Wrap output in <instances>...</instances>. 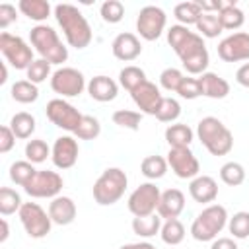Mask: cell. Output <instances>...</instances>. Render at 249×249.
<instances>
[{"mask_svg":"<svg viewBox=\"0 0 249 249\" xmlns=\"http://www.w3.org/2000/svg\"><path fill=\"white\" fill-rule=\"evenodd\" d=\"M167 43L173 49V53L179 56L183 68L193 74V76H200L206 72L210 56H208V49L204 45V39L191 31L185 25H171L167 29Z\"/></svg>","mask_w":249,"mask_h":249,"instance_id":"6da1fadb","label":"cell"},{"mask_svg":"<svg viewBox=\"0 0 249 249\" xmlns=\"http://www.w3.org/2000/svg\"><path fill=\"white\" fill-rule=\"evenodd\" d=\"M54 18L66 37V43L74 49H86L91 39H93V33H91V27L86 19V16L72 4H56L54 6Z\"/></svg>","mask_w":249,"mask_h":249,"instance_id":"7a4b0ae2","label":"cell"},{"mask_svg":"<svg viewBox=\"0 0 249 249\" xmlns=\"http://www.w3.org/2000/svg\"><path fill=\"white\" fill-rule=\"evenodd\" d=\"M29 43L39 53V56L49 64H62L68 60V47H64L58 33L47 23H39L31 27Z\"/></svg>","mask_w":249,"mask_h":249,"instance_id":"3957f363","label":"cell"},{"mask_svg":"<svg viewBox=\"0 0 249 249\" xmlns=\"http://www.w3.org/2000/svg\"><path fill=\"white\" fill-rule=\"evenodd\" d=\"M196 136L200 144L212 156H226L233 148V134L231 130L216 117H204L196 124Z\"/></svg>","mask_w":249,"mask_h":249,"instance_id":"277c9868","label":"cell"},{"mask_svg":"<svg viewBox=\"0 0 249 249\" xmlns=\"http://www.w3.org/2000/svg\"><path fill=\"white\" fill-rule=\"evenodd\" d=\"M126 185H128V177L121 167H107L91 187L93 200L99 206H111L123 198Z\"/></svg>","mask_w":249,"mask_h":249,"instance_id":"5b68a950","label":"cell"},{"mask_svg":"<svg viewBox=\"0 0 249 249\" xmlns=\"http://www.w3.org/2000/svg\"><path fill=\"white\" fill-rule=\"evenodd\" d=\"M228 210L222 204L204 206L191 224V235L196 241H214L218 233L228 226Z\"/></svg>","mask_w":249,"mask_h":249,"instance_id":"8992f818","label":"cell"},{"mask_svg":"<svg viewBox=\"0 0 249 249\" xmlns=\"http://www.w3.org/2000/svg\"><path fill=\"white\" fill-rule=\"evenodd\" d=\"M0 51L6 58V62L10 66H14L16 70H27L31 66L33 58V49L29 47V43L25 39H21L19 35H12L8 31L0 33Z\"/></svg>","mask_w":249,"mask_h":249,"instance_id":"52a82bcc","label":"cell"},{"mask_svg":"<svg viewBox=\"0 0 249 249\" xmlns=\"http://www.w3.org/2000/svg\"><path fill=\"white\" fill-rule=\"evenodd\" d=\"M19 222L25 230V233L33 239H43L51 233V228H53V220L49 216V212H45L41 208V204L37 202H23L19 212Z\"/></svg>","mask_w":249,"mask_h":249,"instance_id":"ba28073f","label":"cell"},{"mask_svg":"<svg viewBox=\"0 0 249 249\" xmlns=\"http://www.w3.org/2000/svg\"><path fill=\"white\" fill-rule=\"evenodd\" d=\"M160 196H161V191L156 183L148 181V183H142L138 185L130 196H128V210L134 218H140V216H150V214H156L158 212V204H160Z\"/></svg>","mask_w":249,"mask_h":249,"instance_id":"9c48e42d","label":"cell"},{"mask_svg":"<svg viewBox=\"0 0 249 249\" xmlns=\"http://www.w3.org/2000/svg\"><path fill=\"white\" fill-rule=\"evenodd\" d=\"M45 115L54 126H58V128H62L66 132H72V134L76 132V128L80 126L82 117H84L72 103H68L62 97L51 99L47 103V107H45Z\"/></svg>","mask_w":249,"mask_h":249,"instance_id":"30bf717a","label":"cell"},{"mask_svg":"<svg viewBox=\"0 0 249 249\" xmlns=\"http://www.w3.org/2000/svg\"><path fill=\"white\" fill-rule=\"evenodd\" d=\"M51 88L54 93H58L62 99L64 97H78L86 88V78L78 68L72 66H62L56 68L51 76Z\"/></svg>","mask_w":249,"mask_h":249,"instance_id":"8fae6325","label":"cell"},{"mask_svg":"<svg viewBox=\"0 0 249 249\" xmlns=\"http://www.w3.org/2000/svg\"><path fill=\"white\" fill-rule=\"evenodd\" d=\"M167 23V16L160 6H144L136 18V31L144 41H156L161 37Z\"/></svg>","mask_w":249,"mask_h":249,"instance_id":"7c38bea8","label":"cell"},{"mask_svg":"<svg viewBox=\"0 0 249 249\" xmlns=\"http://www.w3.org/2000/svg\"><path fill=\"white\" fill-rule=\"evenodd\" d=\"M62 177L56 173V171H51V169H39L35 173V177L23 187V191L33 196V198H54L60 195L62 191Z\"/></svg>","mask_w":249,"mask_h":249,"instance_id":"4fadbf2b","label":"cell"},{"mask_svg":"<svg viewBox=\"0 0 249 249\" xmlns=\"http://www.w3.org/2000/svg\"><path fill=\"white\" fill-rule=\"evenodd\" d=\"M165 160L179 179H195L200 175V163L191 148H169Z\"/></svg>","mask_w":249,"mask_h":249,"instance_id":"5bb4252c","label":"cell"},{"mask_svg":"<svg viewBox=\"0 0 249 249\" xmlns=\"http://www.w3.org/2000/svg\"><path fill=\"white\" fill-rule=\"evenodd\" d=\"M218 56L224 62L249 60V33L235 31L218 43Z\"/></svg>","mask_w":249,"mask_h":249,"instance_id":"9a60e30c","label":"cell"},{"mask_svg":"<svg viewBox=\"0 0 249 249\" xmlns=\"http://www.w3.org/2000/svg\"><path fill=\"white\" fill-rule=\"evenodd\" d=\"M78 156H80L78 140H76V136H70V134L58 136L51 148V160H53L54 167H58V169L74 167L78 161Z\"/></svg>","mask_w":249,"mask_h":249,"instance_id":"2e32d148","label":"cell"},{"mask_svg":"<svg viewBox=\"0 0 249 249\" xmlns=\"http://www.w3.org/2000/svg\"><path fill=\"white\" fill-rule=\"evenodd\" d=\"M130 97H132L134 105L140 109V113L154 115V117H156V113H158V109L161 105V99H163L160 88L154 82H150V80H146L134 91H130Z\"/></svg>","mask_w":249,"mask_h":249,"instance_id":"e0dca14e","label":"cell"},{"mask_svg":"<svg viewBox=\"0 0 249 249\" xmlns=\"http://www.w3.org/2000/svg\"><path fill=\"white\" fill-rule=\"evenodd\" d=\"M111 51H113V56H115V58H119V60H123V62H132V60H136V58L140 56V53H142V43H140V39H138L134 33L123 31V33H119V35L113 39Z\"/></svg>","mask_w":249,"mask_h":249,"instance_id":"ac0fdd59","label":"cell"},{"mask_svg":"<svg viewBox=\"0 0 249 249\" xmlns=\"http://www.w3.org/2000/svg\"><path fill=\"white\" fill-rule=\"evenodd\" d=\"M189 195L198 204H210L218 196V183L210 175H196L189 183Z\"/></svg>","mask_w":249,"mask_h":249,"instance_id":"d6986e66","label":"cell"},{"mask_svg":"<svg viewBox=\"0 0 249 249\" xmlns=\"http://www.w3.org/2000/svg\"><path fill=\"white\" fill-rule=\"evenodd\" d=\"M76 214H78V208L70 196L58 195L49 202V216H51L53 224H56V226L72 224L76 220Z\"/></svg>","mask_w":249,"mask_h":249,"instance_id":"ffe728a7","label":"cell"},{"mask_svg":"<svg viewBox=\"0 0 249 249\" xmlns=\"http://www.w3.org/2000/svg\"><path fill=\"white\" fill-rule=\"evenodd\" d=\"M185 210V195L179 189H167L160 196L158 204V216L161 220H171L179 218V214Z\"/></svg>","mask_w":249,"mask_h":249,"instance_id":"44dd1931","label":"cell"},{"mask_svg":"<svg viewBox=\"0 0 249 249\" xmlns=\"http://www.w3.org/2000/svg\"><path fill=\"white\" fill-rule=\"evenodd\" d=\"M88 93L91 99L99 101V103H107V101H113L119 93V84L109 78V76H93L89 82H88Z\"/></svg>","mask_w":249,"mask_h":249,"instance_id":"7402d4cb","label":"cell"},{"mask_svg":"<svg viewBox=\"0 0 249 249\" xmlns=\"http://www.w3.org/2000/svg\"><path fill=\"white\" fill-rule=\"evenodd\" d=\"M198 84H200V89H202V95L204 97H210V99H224L228 93H230V84L226 78L214 74V72H204L198 76Z\"/></svg>","mask_w":249,"mask_h":249,"instance_id":"603a6c76","label":"cell"},{"mask_svg":"<svg viewBox=\"0 0 249 249\" xmlns=\"http://www.w3.org/2000/svg\"><path fill=\"white\" fill-rule=\"evenodd\" d=\"M195 138V132L189 124L183 123H173L165 128V142L169 148H189Z\"/></svg>","mask_w":249,"mask_h":249,"instance_id":"cb8c5ba5","label":"cell"},{"mask_svg":"<svg viewBox=\"0 0 249 249\" xmlns=\"http://www.w3.org/2000/svg\"><path fill=\"white\" fill-rule=\"evenodd\" d=\"M18 10L23 16H27L29 19L37 21V25L41 21H45L51 16V12H54V8L47 0H19L18 2Z\"/></svg>","mask_w":249,"mask_h":249,"instance_id":"d4e9b609","label":"cell"},{"mask_svg":"<svg viewBox=\"0 0 249 249\" xmlns=\"http://www.w3.org/2000/svg\"><path fill=\"white\" fill-rule=\"evenodd\" d=\"M10 128H12V132L16 134V138L27 140V138H31V134L35 132L37 121H35V117H33L31 113L19 111V113H16V115L10 119Z\"/></svg>","mask_w":249,"mask_h":249,"instance_id":"484cf974","label":"cell"},{"mask_svg":"<svg viewBox=\"0 0 249 249\" xmlns=\"http://www.w3.org/2000/svg\"><path fill=\"white\" fill-rule=\"evenodd\" d=\"M161 224L163 220L156 214H150V216H140V218H132V231L138 235V237H154L156 233H160L161 230Z\"/></svg>","mask_w":249,"mask_h":249,"instance_id":"4316f807","label":"cell"},{"mask_svg":"<svg viewBox=\"0 0 249 249\" xmlns=\"http://www.w3.org/2000/svg\"><path fill=\"white\" fill-rule=\"evenodd\" d=\"M10 95H12L14 101L23 103V105L35 103L39 99V88H37V84L29 82V80H18L16 84H12Z\"/></svg>","mask_w":249,"mask_h":249,"instance_id":"83f0119b","label":"cell"},{"mask_svg":"<svg viewBox=\"0 0 249 249\" xmlns=\"http://www.w3.org/2000/svg\"><path fill=\"white\" fill-rule=\"evenodd\" d=\"M218 19L222 23L224 29H230V31H235L243 25L245 21V14L237 8L235 2H226V6L218 12Z\"/></svg>","mask_w":249,"mask_h":249,"instance_id":"f1b7e54d","label":"cell"},{"mask_svg":"<svg viewBox=\"0 0 249 249\" xmlns=\"http://www.w3.org/2000/svg\"><path fill=\"white\" fill-rule=\"evenodd\" d=\"M173 16L179 21V25H196L198 18L202 16V10L198 6V2H181L173 8Z\"/></svg>","mask_w":249,"mask_h":249,"instance_id":"f546056e","label":"cell"},{"mask_svg":"<svg viewBox=\"0 0 249 249\" xmlns=\"http://www.w3.org/2000/svg\"><path fill=\"white\" fill-rule=\"evenodd\" d=\"M167 160L161 158V156H146L140 163V171L146 179L150 181H156V179H161L165 173H167Z\"/></svg>","mask_w":249,"mask_h":249,"instance_id":"4dcf8cb0","label":"cell"},{"mask_svg":"<svg viewBox=\"0 0 249 249\" xmlns=\"http://www.w3.org/2000/svg\"><path fill=\"white\" fill-rule=\"evenodd\" d=\"M160 237L163 243L167 245H179L185 239V226L181 224V220L171 218V220H163L161 230H160Z\"/></svg>","mask_w":249,"mask_h":249,"instance_id":"1f68e13d","label":"cell"},{"mask_svg":"<svg viewBox=\"0 0 249 249\" xmlns=\"http://www.w3.org/2000/svg\"><path fill=\"white\" fill-rule=\"evenodd\" d=\"M148 78H146V72L140 68V66H134V64H130V66H124L121 72H119V84L130 93V91H134L140 84H144Z\"/></svg>","mask_w":249,"mask_h":249,"instance_id":"d6a6232c","label":"cell"},{"mask_svg":"<svg viewBox=\"0 0 249 249\" xmlns=\"http://www.w3.org/2000/svg\"><path fill=\"white\" fill-rule=\"evenodd\" d=\"M195 27H196L198 35L200 37H206V39H216L224 31V27H222V23L218 19V14H204V12L198 18V21H196Z\"/></svg>","mask_w":249,"mask_h":249,"instance_id":"836d02e7","label":"cell"},{"mask_svg":"<svg viewBox=\"0 0 249 249\" xmlns=\"http://www.w3.org/2000/svg\"><path fill=\"white\" fill-rule=\"evenodd\" d=\"M37 171H39V169H35V167H33V163H31V161H27V160L14 161V163L10 165V179H12L16 185L25 187V185L35 177V173H37Z\"/></svg>","mask_w":249,"mask_h":249,"instance_id":"e575fe53","label":"cell"},{"mask_svg":"<svg viewBox=\"0 0 249 249\" xmlns=\"http://www.w3.org/2000/svg\"><path fill=\"white\" fill-rule=\"evenodd\" d=\"M220 179L230 187H239L245 181V167L237 161H226L220 167Z\"/></svg>","mask_w":249,"mask_h":249,"instance_id":"d590c367","label":"cell"},{"mask_svg":"<svg viewBox=\"0 0 249 249\" xmlns=\"http://www.w3.org/2000/svg\"><path fill=\"white\" fill-rule=\"evenodd\" d=\"M21 196L18 191L10 189V187H2L0 189V214L2 216H10V214H16L19 212L21 208Z\"/></svg>","mask_w":249,"mask_h":249,"instance_id":"8d00e7d4","label":"cell"},{"mask_svg":"<svg viewBox=\"0 0 249 249\" xmlns=\"http://www.w3.org/2000/svg\"><path fill=\"white\" fill-rule=\"evenodd\" d=\"M113 123L121 128H128V130H138L140 123H142V113L132 111V109H117L111 115Z\"/></svg>","mask_w":249,"mask_h":249,"instance_id":"74e56055","label":"cell"},{"mask_svg":"<svg viewBox=\"0 0 249 249\" xmlns=\"http://www.w3.org/2000/svg\"><path fill=\"white\" fill-rule=\"evenodd\" d=\"M228 230L233 239H247L249 237V212L239 210L228 220Z\"/></svg>","mask_w":249,"mask_h":249,"instance_id":"f35d334b","label":"cell"},{"mask_svg":"<svg viewBox=\"0 0 249 249\" xmlns=\"http://www.w3.org/2000/svg\"><path fill=\"white\" fill-rule=\"evenodd\" d=\"M49 156H51V148H49V144L45 140L31 138L25 144V158H27V161H31V163H43Z\"/></svg>","mask_w":249,"mask_h":249,"instance_id":"ab89813d","label":"cell"},{"mask_svg":"<svg viewBox=\"0 0 249 249\" xmlns=\"http://www.w3.org/2000/svg\"><path fill=\"white\" fill-rule=\"evenodd\" d=\"M99 134H101V123L91 115H84L80 126L74 132L78 140H95Z\"/></svg>","mask_w":249,"mask_h":249,"instance_id":"60d3db41","label":"cell"},{"mask_svg":"<svg viewBox=\"0 0 249 249\" xmlns=\"http://www.w3.org/2000/svg\"><path fill=\"white\" fill-rule=\"evenodd\" d=\"M179 115H181V105H179V101L173 99V97H163V99H161V105H160V109H158V113H156V119L161 121V123H171V124H173V123L179 119Z\"/></svg>","mask_w":249,"mask_h":249,"instance_id":"b9f144b4","label":"cell"},{"mask_svg":"<svg viewBox=\"0 0 249 249\" xmlns=\"http://www.w3.org/2000/svg\"><path fill=\"white\" fill-rule=\"evenodd\" d=\"M99 16L105 23H119L124 16V6L119 0H105L99 8Z\"/></svg>","mask_w":249,"mask_h":249,"instance_id":"7bdbcfd3","label":"cell"},{"mask_svg":"<svg viewBox=\"0 0 249 249\" xmlns=\"http://www.w3.org/2000/svg\"><path fill=\"white\" fill-rule=\"evenodd\" d=\"M25 74H27V80L33 82V84H41V82H45L47 78L53 76L51 64L47 60H43V58H35L31 62V66L25 70Z\"/></svg>","mask_w":249,"mask_h":249,"instance_id":"ee69618b","label":"cell"},{"mask_svg":"<svg viewBox=\"0 0 249 249\" xmlns=\"http://www.w3.org/2000/svg\"><path fill=\"white\" fill-rule=\"evenodd\" d=\"M183 78H185V74H183L181 70L169 66V68H165V70L160 74V86H161L163 89H167V91L177 93V88H179V84H181Z\"/></svg>","mask_w":249,"mask_h":249,"instance_id":"f6af8a7d","label":"cell"},{"mask_svg":"<svg viewBox=\"0 0 249 249\" xmlns=\"http://www.w3.org/2000/svg\"><path fill=\"white\" fill-rule=\"evenodd\" d=\"M177 93L179 97L183 99H196L202 95V89H200V84H198V78H193V76H185L177 88Z\"/></svg>","mask_w":249,"mask_h":249,"instance_id":"bcb514c9","label":"cell"},{"mask_svg":"<svg viewBox=\"0 0 249 249\" xmlns=\"http://www.w3.org/2000/svg\"><path fill=\"white\" fill-rule=\"evenodd\" d=\"M16 146V134L12 132L10 124L0 126V154H8Z\"/></svg>","mask_w":249,"mask_h":249,"instance_id":"7dc6e473","label":"cell"},{"mask_svg":"<svg viewBox=\"0 0 249 249\" xmlns=\"http://www.w3.org/2000/svg\"><path fill=\"white\" fill-rule=\"evenodd\" d=\"M18 19V10L12 4H0V29H6Z\"/></svg>","mask_w":249,"mask_h":249,"instance_id":"c3c4849f","label":"cell"},{"mask_svg":"<svg viewBox=\"0 0 249 249\" xmlns=\"http://www.w3.org/2000/svg\"><path fill=\"white\" fill-rule=\"evenodd\" d=\"M210 249H239L233 237H216L210 245Z\"/></svg>","mask_w":249,"mask_h":249,"instance_id":"681fc988","label":"cell"},{"mask_svg":"<svg viewBox=\"0 0 249 249\" xmlns=\"http://www.w3.org/2000/svg\"><path fill=\"white\" fill-rule=\"evenodd\" d=\"M235 82L243 88H249V62H243L235 72Z\"/></svg>","mask_w":249,"mask_h":249,"instance_id":"f907efd6","label":"cell"},{"mask_svg":"<svg viewBox=\"0 0 249 249\" xmlns=\"http://www.w3.org/2000/svg\"><path fill=\"white\" fill-rule=\"evenodd\" d=\"M119 249H156V245H152L150 241H136V243H124Z\"/></svg>","mask_w":249,"mask_h":249,"instance_id":"816d5d0a","label":"cell"},{"mask_svg":"<svg viewBox=\"0 0 249 249\" xmlns=\"http://www.w3.org/2000/svg\"><path fill=\"white\" fill-rule=\"evenodd\" d=\"M0 226H2V233H0V241L4 243V241L8 239V235H10V228H8V222H6V218H2V220H0Z\"/></svg>","mask_w":249,"mask_h":249,"instance_id":"f5cc1de1","label":"cell"},{"mask_svg":"<svg viewBox=\"0 0 249 249\" xmlns=\"http://www.w3.org/2000/svg\"><path fill=\"white\" fill-rule=\"evenodd\" d=\"M0 68H2V78H0V84H6V80H8V68H6V62H2V64H0Z\"/></svg>","mask_w":249,"mask_h":249,"instance_id":"db71d44e","label":"cell"}]
</instances>
